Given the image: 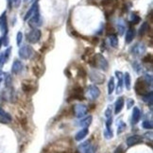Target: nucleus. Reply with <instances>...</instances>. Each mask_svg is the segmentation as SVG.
I'll return each instance as SVG.
<instances>
[{
  "label": "nucleus",
  "instance_id": "obj_24",
  "mask_svg": "<svg viewBox=\"0 0 153 153\" xmlns=\"http://www.w3.org/2000/svg\"><path fill=\"white\" fill-rule=\"evenodd\" d=\"M92 122H93V117H92V115H89V116L85 117V118H83L82 120H80L79 125L82 128H89L90 125L92 124Z\"/></svg>",
  "mask_w": 153,
  "mask_h": 153
},
{
  "label": "nucleus",
  "instance_id": "obj_41",
  "mask_svg": "<svg viewBox=\"0 0 153 153\" xmlns=\"http://www.w3.org/2000/svg\"><path fill=\"white\" fill-rule=\"evenodd\" d=\"M152 60H153V58H152V54L151 53H149V54H146L144 58H143V62H152Z\"/></svg>",
  "mask_w": 153,
  "mask_h": 153
},
{
  "label": "nucleus",
  "instance_id": "obj_7",
  "mask_svg": "<svg viewBox=\"0 0 153 153\" xmlns=\"http://www.w3.org/2000/svg\"><path fill=\"white\" fill-rule=\"evenodd\" d=\"M89 79L93 83L102 84L106 79V76L100 72L96 71V70H92V71L89 73Z\"/></svg>",
  "mask_w": 153,
  "mask_h": 153
},
{
  "label": "nucleus",
  "instance_id": "obj_39",
  "mask_svg": "<svg viewBox=\"0 0 153 153\" xmlns=\"http://www.w3.org/2000/svg\"><path fill=\"white\" fill-rule=\"evenodd\" d=\"M22 41H23V33L21 31H19L16 35V44H17V45L20 46L21 44H22Z\"/></svg>",
  "mask_w": 153,
  "mask_h": 153
},
{
  "label": "nucleus",
  "instance_id": "obj_34",
  "mask_svg": "<svg viewBox=\"0 0 153 153\" xmlns=\"http://www.w3.org/2000/svg\"><path fill=\"white\" fill-rule=\"evenodd\" d=\"M141 21V18L140 16H138L136 13H132L131 16V22L132 23L133 25H137L139 24V22Z\"/></svg>",
  "mask_w": 153,
  "mask_h": 153
},
{
  "label": "nucleus",
  "instance_id": "obj_27",
  "mask_svg": "<svg viewBox=\"0 0 153 153\" xmlns=\"http://www.w3.org/2000/svg\"><path fill=\"white\" fill-rule=\"evenodd\" d=\"M142 99H143L144 102L148 103L149 106H152V100H153V93H152V91H150L148 94H146V95L142 96Z\"/></svg>",
  "mask_w": 153,
  "mask_h": 153
},
{
  "label": "nucleus",
  "instance_id": "obj_37",
  "mask_svg": "<svg viewBox=\"0 0 153 153\" xmlns=\"http://www.w3.org/2000/svg\"><path fill=\"white\" fill-rule=\"evenodd\" d=\"M142 126H143L144 128H146V129H152V128H153V123H152V121L146 120V121L143 122Z\"/></svg>",
  "mask_w": 153,
  "mask_h": 153
},
{
  "label": "nucleus",
  "instance_id": "obj_10",
  "mask_svg": "<svg viewBox=\"0 0 153 153\" xmlns=\"http://www.w3.org/2000/svg\"><path fill=\"white\" fill-rule=\"evenodd\" d=\"M146 50V46L144 43H136L131 48V52L132 55L135 56H141L143 55Z\"/></svg>",
  "mask_w": 153,
  "mask_h": 153
},
{
  "label": "nucleus",
  "instance_id": "obj_32",
  "mask_svg": "<svg viewBox=\"0 0 153 153\" xmlns=\"http://www.w3.org/2000/svg\"><path fill=\"white\" fill-rule=\"evenodd\" d=\"M104 136L106 139H111L114 137L113 129H111V126H106V129L104 131Z\"/></svg>",
  "mask_w": 153,
  "mask_h": 153
},
{
  "label": "nucleus",
  "instance_id": "obj_19",
  "mask_svg": "<svg viewBox=\"0 0 153 153\" xmlns=\"http://www.w3.org/2000/svg\"><path fill=\"white\" fill-rule=\"evenodd\" d=\"M135 36V29L133 27H129L128 29V31L126 32V38H125V42L126 44H131L132 41H133V38Z\"/></svg>",
  "mask_w": 153,
  "mask_h": 153
},
{
  "label": "nucleus",
  "instance_id": "obj_17",
  "mask_svg": "<svg viewBox=\"0 0 153 153\" xmlns=\"http://www.w3.org/2000/svg\"><path fill=\"white\" fill-rule=\"evenodd\" d=\"M124 105H125V99L123 97H120L117 101L115 102V106H114V114H118L121 113V111L124 108Z\"/></svg>",
  "mask_w": 153,
  "mask_h": 153
},
{
  "label": "nucleus",
  "instance_id": "obj_15",
  "mask_svg": "<svg viewBox=\"0 0 153 153\" xmlns=\"http://www.w3.org/2000/svg\"><path fill=\"white\" fill-rule=\"evenodd\" d=\"M115 76L117 78V80H118V82H117V87H116V94L118 95V94H121L122 91H123V86H124V82H123V75L122 72L120 71H116L115 72Z\"/></svg>",
  "mask_w": 153,
  "mask_h": 153
},
{
  "label": "nucleus",
  "instance_id": "obj_33",
  "mask_svg": "<svg viewBox=\"0 0 153 153\" xmlns=\"http://www.w3.org/2000/svg\"><path fill=\"white\" fill-rule=\"evenodd\" d=\"M126 128H127V126L125 123L122 120H120L118 123H117V134H121L126 129Z\"/></svg>",
  "mask_w": 153,
  "mask_h": 153
},
{
  "label": "nucleus",
  "instance_id": "obj_35",
  "mask_svg": "<svg viewBox=\"0 0 153 153\" xmlns=\"http://www.w3.org/2000/svg\"><path fill=\"white\" fill-rule=\"evenodd\" d=\"M105 31H106V33H107V35L110 36V35H111V34H114V28L111 24H107L105 27Z\"/></svg>",
  "mask_w": 153,
  "mask_h": 153
},
{
  "label": "nucleus",
  "instance_id": "obj_47",
  "mask_svg": "<svg viewBox=\"0 0 153 153\" xmlns=\"http://www.w3.org/2000/svg\"><path fill=\"white\" fill-rule=\"evenodd\" d=\"M101 4H102V6H104V7H107V6H110L111 4H113V0H102Z\"/></svg>",
  "mask_w": 153,
  "mask_h": 153
},
{
  "label": "nucleus",
  "instance_id": "obj_36",
  "mask_svg": "<svg viewBox=\"0 0 153 153\" xmlns=\"http://www.w3.org/2000/svg\"><path fill=\"white\" fill-rule=\"evenodd\" d=\"M143 79L146 82V84H148L149 86H152V76L149 74H146L145 76H144V78H143Z\"/></svg>",
  "mask_w": 153,
  "mask_h": 153
},
{
  "label": "nucleus",
  "instance_id": "obj_31",
  "mask_svg": "<svg viewBox=\"0 0 153 153\" xmlns=\"http://www.w3.org/2000/svg\"><path fill=\"white\" fill-rule=\"evenodd\" d=\"M114 87H115L114 78V76H111V79H109V82H108V94L109 95H111V94L114 93Z\"/></svg>",
  "mask_w": 153,
  "mask_h": 153
},
{
  "label": "nucleus",
  "instance_id": "obj_48",
  "mask_svg": "<svg viewBox=\"0 0 153 153\" xmlns=\"http://www.w3.org/2000/svg\"><path fill=\"white\" fill-rule=\"evenodd\" d=\"M11 1H13V5L14 6V7L18 8L19 6H20V4H21L22 0H11Z\"/></svg>",
  "mask_w": 153,
  "mask_h": 153
},
{
  "label": "nucleus",
  "instance_id": "obj_40",
  "mask_svg": "<svg viewBox=\"0 0 153 153\" xmlns=\"http://www.w3.org/2000/svg\"><path fill=\"white\" fill-rule=\"evenodd\" d=\"M33 73H34V75H36L38 78L43 74V70L41 69V67H39V66H34L33 67Z\"/></svg>",
  "mask_w": 153,
  "mask_h": 153
},
{
  "label": "nucleus",
  "instance_id": "obj_43",
  "mask_svg": "<svg viewBox=\"0 0 153 153\" xmlns=\"http://www.w3.org/2000/svg\"><path fill=\"white\" fill-rule=\"evenodd\" d=\"M10 52H11V46H10V48H8L7 49H6L4 51V54H5V59H6V62H8L9 58L10 56Z\"/></svg>",
  "mask_w": 153,
  "mask_h": 153
},
{
  "label": "nucleus",
  "instance_id": "obj_49",
  "mask_svg": "<svg viewBox=\"0 0 153 153\" xmlns=\"http://www.w3.org/2000/svg\"><path fill=\"white\" fill-rule=\"evenodd\" d=\"M105 115H106L107 118H110V117H111V108H108L107 110H106Z\"/></svg>",
  "mask_w": 153,
  "mask_h": 153
},
{
  "label": "nucleus",
  "instance_id": "obj_55",
  "mask_svg": "<svg viewBox=\"0 0 153 153\" xmlns=\"http://www.w3.org/2000/svg\"><path fill=\"white\" fill-rule=\"evenodd\" d=\"M8 5H9V9L10 10L13 8V1H11V0H8Z\"/></svg>",
  "mask_w": 153,
  "mask_h": 153
},
{
  "label": "nucleus",
  "instance_id": "obj_56",
  "mask_svg": "<svg viewBox=\"0 0 153 153\" xmlns=\"http://www.w3.org/2000/svg\"><path fill=\"white\" fill-rule=\"evenodd\" d=\"M0 123H9V122H7L5 119H3V118H1V117H0Z\"/></svg>",
  "mask_w": 153,
  "mask_h": 153
},
{
  "label": "nucleus",
  "instance_id": "obj_21",
  "mask_svg": "<svg viewBox=\"0 0 153 153\" xmlns=\"http://www.w3.org/2000/svg\"><path fill=\"white\" fill-rule=\"evenodd\" d=\"M22 89L26 94H28L33 91L34 86L32 85L30 80H25V81H23V83H22Z\"/></svg>",
  "mask_w": 153,
  "mask_h": 153
},
{
  "label": "nucleus",
  "instance_id": "obj_3",
  "mask_svg": "<svg viewBox=\"0 0 153 153\" xmlns=\"http://www.w3.org/2000/svg\"><path fill=\"white\" fill-rule=\"evenodd\" d=\"M28 20H29L28 25L31 28H37V27H40L43 25V19H42V16H41L39 8L36 9V10L34 11V13Z\"/></svg>",
  "mask_w": 153,
  "mask_h": 153
},
{
  "label": "nucleus",
  "instance_id": "obj_46",
  "mask_svg": "<svg viewBox=\"0 0 153 153\" xmlns=\"http://www.w3.org/2000/svg\"><path fill=\"white\" fill-rule=\"evenodd\" d=\"M86 71L85 70L82 68V67H80V68H79V76H80L81 78H85L86 76Z\"/></svg>",
  "mask_w": 153,
  "mask_h": 153
},
{
  "label": "nucleus",
  "instance_id": "obj_42",
  "mask_svg": "<svg viewBox=\"0 0 153 153\" xmlns=\"http://www.w3.org/2000/svg\"><path fill=\"white\" fill-rule=\"evenodd\" d=\"M6 62H6V59H5V54H4V52H2L1 54H0V69L4 66V64Z\"/></svg>",
  "mask_w": 153,
  "mask_h": 153
},
{
  "label": "nucleus",
  "instance_id": "obj_4",
  "mask_svg": "<svg viewBox=\"0 0 153 153\" xmlns=\"http://www.w3.org/2000/svg\"><path fill=\"white\" fill-rule=\"evenodd\" d=\"M134 90L137 95L144 96L149 93V85L146 84V82L143 79L139 78L134 84Z\"/></svg>",
  "mask_w": 153,
  "mask_h": 153
},
{
  "label": "nucleus",
  "instance_id": "obj_20",
  "mask_svg": "<svg viewBox=\"0 0 153 153\" xmlns=\"http://www.w3.org/2000/svg\"><path fill=\"white\" fill-rule=\"evenodd\" d=\"M141 119V111L139 110V108L134 107L133 111H132V124L135 125L140 121Z\"/></svg>",
  "mask_w": 153,
  "mask_h": 153
},
{
  "label": "nucleus",
  "instance_id": "obj_52",
  "mask_svg": "<svg viewBox=\"0 0 153 153\" xmlns=\"http://www.w3.org/2000/svg\"><path fill=\"white\" fill-rule=\"evenodd\" d=\"M64 74H65L66 76H67V78H71V73H70V71H69V69H65V71H64Z\"/></svg>",
  "mask_w": 153,
  "mask_h": 153
},
{
  "label": "nucleus",
  "instance_id": "obj_13",
  "mask_svg": "<svg viewBox=\"0 0 153 153\" xmlns=\"http://www.w3.org/2000/svg\"><path fill=\"white\" fill-rule=\"evenodd\" d=\"M143 142V137L140 136V135H132V136H129L127 139V146H136L140 143Z\"/></svg>",
  "mask_w": 153,
  "mask_h": 153
},
{
  "label": "nucleus",
  "instance_id": "obj_11",
  "mask_svg": "<svg viewBox=\"0 0 153 153\" xmlns=\"http://www.w3.org/2000/svg\"><path fill=\"white\" fill-rule=\"evenodd\" d=\"M0 30L2 31L3 35H8L9 27H8V19H7V13H4L0 15Z\"/></svg>",
  "mask_w": 153,
  "mask_h": 153
},
{
  "label": "nucleus",
  "instance_id": "obj_28",
  "mask_svg": "<svg viewBox=\"0 0 153 153\" xmlns=\"http://www.w3.org/2000/svg\"><path fill=\"white\" fill-rule=\"evenodd\" d=\"M109 42L110 45L113 46L114 48H116L118 46V37L115 34H111L109 36Z\"/></svg>",
  "mask_w": 153,
  "mask_h": 153
},
{
  "label": "nucleus",
  "instance_id": "obj_30",
  "mask_svg": "<svg viewBox=\"0 0 153 153\" xmlns=\"http://www.w3.org/2000/svg\"><path fill=\"white\" fill-rule=\"evenodd\" d=\"M0 117L1 118H3V119H5L7 122H10L11 121V115L9 114V113H7L5 110H3L1 107H0Z\"/></svg>",
  "mask_w": 153,
  "mask_h": 153
},
{
  "label": "nucleus",
  "instance_id": "obj_14",
  "mask_svg": "<svg viewBox=\"0 0 153 153\" xmlns=\"http://www.w3.org/2000/svg\"><path fill=\"white\" fill-rule=\"evenodd\" d=\"M23 68H24V65H23V62L20 60H14L13 66H11V73L14 75H18L23 71Z\"/></svg>",
  "mask_w": 153,
  "mask_h": 153
},
{
  "label": "nucleus",
  "instance_id": "obj_51",
  "mask_svg": "<svg viewBox=\"0 0 153 153\" xmlns=\"http://www.w3.org/2000/svg\"><path fill=\"white\" fill-rule=\"evenodd\" d=\"M3 79H4V73L2 72V70L0 69V86H1V84H2Z\"/></svg>",
  "mask_w": 153,
  "mask_h": 153
},
{
  "label": "nucleus",
  "instance_id": "obj_26",
  "mask_svg": "<svg viewBox=\"0 0 153 153\" xmlns=\"http://www.w3.org/2000/svg\"><path fill=\"white\" fill-rule=\"evenodd\" d=\"M116 26H117V28H118V31H119V34L122 35L124 33L125 29H126V23L124 20L122 19H117L116 20Z\"/></svg>",
  "mask_w": 153,
  "mask_h": 153
},
{
  "label": "nucleus",
  "instance_id": "obj_53",
  "mask_svg": "<svg viewBox=\"0 0 153 153\" xmlns=\"http://www.w3.org/2000/svg\"><path fill=\"white\" fill-rule=\"evenodd\" d=\"M123 152V149H122V146H119V148H117L114 151V153H122Z\"/></svg>",
  "mask_w": 153,
  "mask_h": 153
},
{
  "label": "nucleus",
  "instance_id": "obj_25",
  "mask_svg": "<svg viewBox=\"0 0 153 153\" xmlns=\"http://www.w3.org/2000/svg\"><path fill=\"white\" fill-rule=\"evenodd\" d=\"M149 31V23L148 22H144L142 25H141L139 31H138V35L140 37H143L144 35H146Z\"/></svg>",
  "mask_w": 153,
  "mask_h": 153
},
{
  "label": "nucleus",
  "instance_id": "obj_58",
  "mask_svg": "<svg viewBox=\"0 0 153 153\" xmlns=\"http://www.w3.org/2000/svg\"><path fill=\"white\" fill-rule=\"evenodd\" d=\"M24 1H25V2H27V1H29V0H24Z\"/></svg>",
  "mask_w": 153,
  "mask_h": 153
},
{
  "label": "nucleus",
  "instance_id": "obj_5",
  "mask_svg": "<svg viewBox=\"0 0 153 153\" xmlns=\"http://www.w3.org/2000/svg\"><path fill=\"white\" fill-rule=\"evenodd\" d=\"M18 55L22 60H29L34 55V50L30 45H25L19 48Z\"/></svg>",
  "mask_w": 153,
  "mask_h": 153
},
{
  "label": "nucleus",
  "instance_id": "obj_22",
  "mask_svg": "<svg viewBox=\"0 0 153 153\" xmlns=\"http://www.w3.org/2000/svg\"><path fill=\"white\" fill-rule=\"evenodd\" d=\"M92 148L91 146V140L89 141H85L84 143H82L79 146V153H87L88 150Z\"/></svg>",
  "mask_w": 153,
  "mask_h": 153
},
{
  "label": "nucleus",
  "instance_id": "obj_50",
  "mask_svg": "<svg viewBox=\"0 0 153 153\" xmlns=\"http://www.w3.org/2000/svg\"><path fill=\"white\" fill-rule=\"evenodd\" d=\"M133 104H134V100H133V99H129L128 102V109H131L132 106H133Z\"/></svg>",
  "mask_w": 153,
  "mask_h": 153
},
{
  "label": "nucleus",
  "instance_id": "obj_9",
  "mask_svg": "<svg viewBox=\"0 0 153 153\" xmlns=\"http://www.w3.org/2000/svg\"><path fill=\"white\" fill-rule=\"evenodd\" d=\"M74 114L78 118H81L87 114L88 113V107L84 104H76L74 106Z\"/></svg>",
  "mask_w": 153,
  "mask_h": 153
},
{
  "label": "nucleus",
  "instance_id": "obj_8",
  "mask_svg": "<svg viewBox=\"0 0 153 153\" xmlns=\"http://www.w3.org/2000/svg\"><path fill=\"white\" fill-rule=\"evenodd\" d=\"M71 100H84V96H83V89L80 86H76L73 89L72 96H70L67 99V101Z\"/></svg>",
  "mask_w": 153,
  "mask_h": 153
},
{
  "label": "nucleus",
  "instance_id": "obj_44",
  "mask_svg": "<svg viewBox=\"0 0 153 153\" xmlns=\"http://www.w3.org/2000/svg\"><path fill=\"white\" fill-rule=\"evenodd\" d=\"M2 42L4 46H8L9 45V37L8 35H3L2 36Z\"/></svg>",
  "mask_w": 153,
  "mask_h": 153
},
{
  "label": "nucleus",
  "instance_id": "obj_23",
  "mask_svg": "<svg viewBox=\"0 0 153 153\" xmlns=\"http://www.w3.org/2000/svg\"><path fill=\"white\" fill-rule=\"evenodd\" d=\"M123 82H124V85L126 87L127 90H131V75L129 73L126 72L123 76Z\"/></svg>",
  "mask_w": 153,
  "mask_h": 153
},
{
  "label": "nucleus",
  "instance_id": "obj_54",
  "mask_svg": "<svg viewBox=\"0 0 153 153\" xmlns=\"http://www.w3.org/2000/svg\"><path fill=\"white\" fill-rule=\"evenodd\" d=\"M103 29H105V28H104L103 25H101V27L97 30V34H102V30H103Z\"/></svg>",
  "mask_w": 153,
  "mask_h": 153
},
{
  "label": "nucleus",
  "instance_id": "obj_1",
  "mask_svg": "<svg viewBox=\"0 0 153 153\" xmlns=\"http://www.w3.org/2000/svg\"><path fill=\"white\" fill-rule=\"evenodd\" d=\"M71 145L72 144L69 142V140L62 139L50 144L44 149V151H46L48 153H72Z\"/></svg>",
  "mask_w": 153,
  "mask_h": 153
},
{
  "label": "nucleus",
  "instance_id": "obj_57",
  "mask_svg": "<svg viewBox=\"0 0 153 153\" xmlns=\"http://www.w3.org/2000/svg\"><path fill=\"white\" fill-rule=\"evenodd\" d=\"M3 45V42H2V37H0V48H1V46Z\"/></svg>",
  "mask_w": 153,
  "mask_h": 153
},
{
  "label": "nucleus",
  "instance_id": "obj_16",
  "mask_svg": "<svg viewBox=\"0 0 153 153\" xmlns=\"http://www.w3.org/2000/svg\"><path fill=\"white\" fill-rule=\"evenodd\" d=\"M39 8V0H35V2L32 4V6L30 8H29V10L27 11V13L25 14L24 16V21H27L28 20L30 17L32 16V14L34 13V11L36 10V9Z\"/></svg>",
  "mask_w": 153,
  "mask_h": 153
},
{
  "label": "nucleus",
  "instance_id": "obj_29",
  "mask_svg": "<svg viewBox=\"0 0 153 153\" xmlns=\"http://www.w3.org/2000/svg\"><path fill=\"white\" fill-rule=\"evenodd\" d=\"M4 79H5V87L6 88H10L13 87V78L9 73L4 74Z\"/></svg>",
  "mask_w": 153,
  "mask_h": 153
},
{
  "label": "nucleus",
  "instance_id": "obj_6",
  "mask_svg": "<svg viewBox=\"0 0 153 153\" xmlns=\"http://www.w3.org/2000/svg\"><path fill=\"white\" fill-rule=\"evenodd\" d=\"M42 37V31L39 28H32L28 33H27V40L30 44H37Z\"/></svg>",
  "mask_w": 153,
  "mask_h": 153
},
{
  "label": "nucleus",
  "instance_id": "obj_18",
  "mask_svg": "<svg viewBox=\"0 0 153 153\" xmlns=\"http://www.w3.org/2000/svg\"><path fill=\"white\" fill-rule=\"evenodd\" d=\"M88 133H89V129H88V128H83L75 135V140L79 142V141L83 140L87 136Z\"/></svg>",
  "mask_w": 153,
  "mask_h": 153
},
{
  "label": "nucleus",
  "instance_id": "obj_45",
  "mask_svg": "<svg viewBox=\"0 0 153 153\" xmlns=\"http://www.w3.org/2000/svg\"><path fill=\"white\" fill-rule=\"evenodd\" d=\"M89 41L93 45H97L99 42V39L97 37H92V38H89Z\"/></svg>",
  "mask_w": 153,
  "mask_h": 153
},
{
  "label": "nucleus",
  "instance_id": "obj_2",
  "mask_svg": "<svg viewBox=\"0 0 153 153\" xmlns=\"http://www.w3.org/2000/svg\"><path fill=\"white\" fill-rule=\"evenodd\" d=\"M88 63L92 67L99 68L101 70H104V71H107L109 68V63L107 60H106V58L102 54H100V53H97V54L94 55V57L89 59L88 60Z\"/></svg>",
  "mask_w": 153,
  "mask_h": 153
},
{
  "label": "nucleus",
  "instance_id": "obj_38",
  "mask_svg": "<svg viewBox=\"0 0 153 153\" xmlns=\"http://www.w3.org/2000/svg\"><path fill=\"white\" fill-rule=\"evenodd\" d=\"M94 48H86L85 49V51H84V53H83V56H82V59H85V57H90L92 54H94Z\"/></svg>",
  "mask_w": 153,
  "mask_h": 153
},
{
  "label": "nucleus",
  "instance_id": "obj_12",
  "mask_svg": "<svg viewBox=\"0 0 153 153\" xmlns=\"http://www.w3.org/2000/svg\"><path fill=\"white\" fill-rule=\"evenodd\" d=\"M88 96L92 100H96L100 96V90L97 85L92 84L88 87Z\"/></svg>",
  "mask_w": 153,
  "mask_h": 153
}]
</instances>
